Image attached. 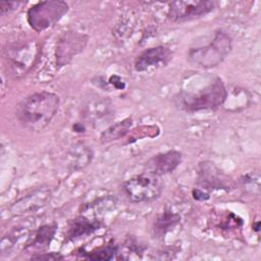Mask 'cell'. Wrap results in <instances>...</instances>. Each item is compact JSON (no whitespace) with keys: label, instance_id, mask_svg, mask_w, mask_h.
I'll list each match as a JSON object with an SVG mask.
<instances>
[{"label":"cell","instance_id":"603a6c76","mask_svg":"<svg viewBox=\"0 0 261 261\" xmlns=\"http://www.w3.org/2000/svg\"><path fill=\"white\" fill-rule=\"evenodd\" d=\"M259 227H260V222L259 221H256L255 222V224H254V226H253V229L256 231V232H259Z\"/></svg>","mask_w":261,"mask_h":261},{"label":"cell","instance_id":"9c48e42d","mask_svg":"<svg viewBox=\"0 0 261 261\" xmlns=\"http://www.w3.org/2000/svg\"><path fill=\"white\" fill-rule=\"evenodd\" d=\"M197 184L204 191L229 190L231 180L213 162L203 161L198 166Z\"/></svg>","mask_w":261,"mask_h":261},{"label":"cell","instance_id":"7a4b0ae2","mask_svg":"<svg viewBox=\"0 0 261 261\" xmlns=\"http://www.w3.org/2000/svg\"><path fill=\"white\" fill-rule=\"evenodd\" d=\"M227 93L221 79L216 77L212 83L197 92H178L173 98V103L179 110L189 113L215 110L225 103Z\"/></svg>","mask_w":261,"mask_h":261},{"label":"cell","instance_id":"30bf717a","mask_svg":"<svg viewBox=\"0 0 261 261\" xmlns=\"http://www.w3.org/2000/svg\"><path fill=\"white\" fill-rule=\"evenodd\" d=\"M172 59V51L169 47L158 45L142 51L135 59L134 67L139 72H144L152 68L165 66Z\"/></svg>","mask_w":261,"mask_h":261},{"label":"cell","instance_id":"5bb4252c","mask_svg":"<svg viewBox=\"0 0 261 261\" xmlns=\"http://www.w3.org/2000/svg\"><path fill=\"white\" fill-rule=\"evenodd\" d=\"M102 226V220L100 218L88 216L81 213L73 218L68 225L65 240L66 242L74 241L87 236L92 234Z\"/></svg>","mask_w":261,"mask_h":261},{"label":"cell","instance_id":"52a82bcc","mask_svg":"<svg viewBox=\"0 0 261 261\" xmlns=\"http://www.w3.org/2000/svg\"><path fill=\"white\" fill-rule=\"evenodd\" d=\"M89 36L77 31H66L60 35L55 48V64L61 68L69 64L72 59L87 47Z\"/></svg>","mask_w":261,"mask_h":261},{"label":"cell","instance_id":"277c9868","mask_svg":"<svg viewBox=\"0 0 261 261\" xmlns=\"http://www.w3.org/2000/svg\"><path fill=\"white\" fill-rule=\"evenodd\" d=\"M40 50L39 43L34 40L11 44L3 53L6 71L13 79L22 77L35 65Z\"/></svg>","mask_w":261,"mask_h":261},{"label":"cell","instance_id":"e0dca14e","mask_svg":"<svg viewBox=\"0 0 261 261\" xmlns=\"http://www.w3.org/2000/svg\"><path fill=\"white\" fill-rule=\"evenodd\" d=\"M116 205V200L113 197L107 196V197H102L99 199H96L90 203L85 204L82 207L81 213L86 214L88 216L100 218L103 216L107 211L112 210Z\"/></svg>","mask_w":261,"mask_h":261},{"label":"cell","instance_id":"ba28073f","mask_svg":"<svg viewBox=\"0 0 261 261\" xmlns=\"http://www.w3.org/2000/svg\"><path fill=\"white\" fill-rule=\"evenodd\" d=\"M215 8L209 0H177L168 3L167 18L172 22H185L202 17Z\"/></svg>","mask_w":261,"mask_h":261},{"label":"cell","instance_id":"8992f818","mask_svg":"<svg viewBox=\"0 0 261 261\" xmlns=\"http://www.w3.org/2000/svg\"><path fill=\"white\" fill-rule=\"evenodd\" d=\"M69 10L67 2L46 0L33 4L27 11V21L35 32H43L57 23Z\"/></svg>","mask_w":261,"mask_h":261},{"label":"cell","instance_id":"44dd1931","mask_svg":"<svg viewBox=\"0 0 261 261\" xmlns=\"http://www.w3.org/2000/svg\"><path fill=\"white\" fill-rule=\"evenodd\" d=\"M64 257L60 253H36L31 257V259L34 260H61Z\"/></svg>","mask_w":261,"mask_h":261},{"label":"cell","instance_id":"d6986e66","mask_svg":"<svg viewBox=\"0 0 261 261\" xmlns=\"http://www.w3.org/2000/svg\"><path fill=\"white\" fill-rule=\"evenodd\" d=\"M133 120L132 118H125L121 121H118L112 125H110L108 128H106L101 134V142L102 143H109L114 140H118L121 137H123L132 127Z\"/></svg>","mask_w":261,"mask_h":261},{"label":"cell","instance_id":"ac0fdd59","mask_svg":"<svg viewBox=\"0 0 261 261\" xmlns=\"http://www.w3.org/2000/svg\"><path fill=\"white\" fill-rule=\"evenodd\" d=\"M80 254L81 256L91 260H111L115 257L116 254H118V247L110 242L105 246L94 248L91 251H85L84 249H81Z\"/></svg>","mask_w":261,"mask_h":261},{"label":"cell","instance_id":"3957f363","mask_svg":"<svg viewBox=\"0 0 261 261\" xmlns=\"http://www.w3.org/2000/svg\"><path fill=\"white\" fill-rule=\"evenodd\" d=\"M231 49L232 39L229 34L223 30H217L208 44L190 48L187 58L192 65L209 69L223 62Z\"/></svg>","mask_w":261,"mask_h":261},{"label":"cell","instance_id":"2e32d148","mask_svg":"<svg viewBox=\"0 0 261 261\" xmlns=\"http://www.w3.org/2000/svg\"><path fill=\"white\" fill-rule=\"evenodd\" d=\"M58 225L53 223H48L40 226L32 239V242L28 244L25 249H33V250H45L47 249L52 240L55 237V233L57 231Z\"/></svg>","mask_w":261,"mask_h":261},{"label":"cell","instance_id":"4fadbf2b","mask_svg":"<svg viewBox=\"0 0 261 261\" xmlns=\"http://www.w3.org/2000/svg\"><path fill=\"white\" fill-rule=\"evenodd\" d=\"M94 157V152L91 146L86 142L77 141L70 145L66 153L67 168L72 172L83 170L91 164Z\"/></svg>","mask_w":261,"mask_h":261},{"label":"cell","instance_id":"7c38bea8","mask_svg":"<svg viewBox=\"0 0 261 261\" xmlns=\"http://www.w3.org/2000/svg\"><path fill=\"white\" fill-rule=\"evenodd\" d=\"M51 191L47 188H42L34 191L33 193L20 198L10 207L13 215H22L25 213L35 212L44 207L50 202Z\"/></svg>","mask_w":261,"mask_h":261},{"label":"cell","instance_id":"6da1fadb","mask_svg":"<svg viewBox=\"0 0 261 261\" xmlns=\"http://www.w3.org/2000/svg\"><path fill=\"white\" fill-rule=\"evenodd\" d=\"M59 106L60 98L57 94L48 91L36 92L19 101L15 116L23 128L40 133L51 123Z\"/></svg>","mask_w":261,"mask_h":261},{"label":"cell","instance_id":"9a60e30c","mask_svg":"<svg viewBox=\"0 0 261 261\" xmlns=\"http://www.w3.org/2000/svg\"><path fill=\"white\" fill-rule=\"evenodd\" d=\"M180 215L172 211H164L157 215L152 226V233L156 239H162L180 222Z\"/></svg>","mask_w":261,"mask_h":261},{"label":"cell","instance_id":"5b68a950","mask_svg":"<svg viewBox=\"0 0 261 261\" xmlns=\"http://www.w3.org/2000/svg\"><path fill=\"white\" fill-rule=\"evenodd\" d=\"M121 189L128 201L148 203L160 197L164 190V182L161 176L144 170L142 173L124 180Z\"/></svg>","mask_w":261,"mask_h":261},{"label":"cell","instance_id":"7402d4cb","mask_svg":"<svg viewBox=\"0 0 261 261\" xmlns=\"http://www.w3.org/2000/svg\"><path fill=\"white\" fill-rule=\"evenodd\" d=\"M193 198L197 201H206L210 198V194L200 188H195L192 192Z\"/></svg>","mask_w":261,"mask_h":261},{"label":"cell","instance_id":"ffe728a7","mask_svg":"<svg viewBox=\"0 0 261 261\" xmlns=\"http://www.w3.org/2000/svg\"><path fill=\"white\" fill-rule=\"evenodd\" d=\"M21 4H22V2H19V1H1L0 2V13L3 15L5 13L14 11Z\"/></svg>","mask_w":261,"mask_h":261},{"label":"cell","instance_id":"8fae6325","mask_svg":"<svg viewBox=\"0 0 261 261\" xmlns=\"http://www.w3.org/2000/svg\"><path fill=\"white\" fill-rule=\"evenodd\" d=\"M181 159L182 155L177 150L161 152L146 161L144 170L162 176L173 172L181 163Z\"/></svg>","mask_w":261,"mask_h":261}]
</instances>
